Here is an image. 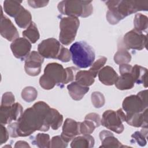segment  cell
Listing matches in <instances>:
<instances>
[{
  "label": "cell",
  "mask_w": 148,
  "mask_h": 148,
  "mask_svg": "<svg viewBox=\"0 0 148 148\" xmlns=\"http://www.w3.org/2000/svg\"><path fill=\"white\" fill-rule=\"evenodd\" d=\"M14 147H30V146L27 142L23 140H19L16 143Z\"/></svg>",
  "instance_id": "cell-44"
},
{
  "label": "cell",
  "mask_w": 148,
  "mask_h": 148,
  "mask_svg": "<svg viewBox=\"0 0 148 148\" xmlns=\"http://www.w3.org/2000/svg\"><path fill=\"white\" fill-rule=\"evenodd\" d=\"M67 89L70 96L73 99L80 101L89 91L90 88L88 87L80 85L76 82H73L68 85Z\"/></svg>",
  "instance_id": "cell-19"
},
{
  "label": "cell",
  "mask_w": 148,
  "mask_h": 148,
  "mask_svg": "<svg viewBox=\"0 0 148 148\" xmlns=\"http://www.w3.org/2000/svg\"><path fill=\"white\" fill-rule=\"evenodd\" d=\"M147 135V127H143L140 131H136L131 137L140 146H144L146 145V138Z\"/></svg>",
  "instance_id": "cell-32"
},
{
  "label": "cell",
  "mask_w": 148,
  "mask_h": 148,
  "mask_svg": "<svg viewBox=\"0 0 148 148\" xmlns=\"http://www.w3.org/2000/svg\"><path fill=\"white\" fill-rule=\"evenodd\" d=\"M122 44L126 49L141 50L147 46V36L134 28L125 34Z\"/></svg>",
  "instance_id": "cell-8"
},
{
  "label": "cell",
  "mask_w": 148,
  "mask_h": 148,
  "mask_svg": "<svg viewBox=\"0 0 148 148\" xmlns=\"http://www.w3.org/2000/svg\"><path fill=\"white\" fill-rule=\"evenodd\" d=\"M0 34L2 36L9 41H14L18 38L19 34L11 20L3 15L1 6Z\"/></svg>",
  "instance_id": "cell-13"
},
{
  "label": "cell",
  "mask_w": 148,
  "mask_h": 148,
  "mask_svg": "<svg viewBox=\"0 0 148 148\" xmlns=\"http://www.w3.org/2000/svg\"><path fill=\"white\" fill-rule=\"evenodd\" d=\"M46 121L53 130H57L62 124L63 116L57 110L50 108L46 117Z\"/></svg>",
  "instance_id": "cell-22"
},
{
  "label": "cell",
  "mask_w": 148,
  "mask_h": 148,
  "mask_svg": "<svg viewBox=\"0 0 148 148\" xmlns=\"http://www.w3.org/2000/svg\"><path fill=\"white\" fill-rule=\"evenodd\" d=\"M95 143L94 138L90 135H83L75 137L71 143L72 148H91Z\"/></svg>",
  "instance_id": "cell-21"
},
{
  "label": "cell",
  "mask_w": 148,
  "mask_h": 148,
  "mask_svg": "<svg viewBox=\"0 0 148 148\" xmlns=\"http://www.w3.org/2000/svg\"><path fill=\"white\" fill-rule=\"evenodd\" d=\"M69 51L73 63L80 68L91 66L95 60L93 49L86 42H76L72 45Z\"/></svg>",
  "instance_id": "cell-4"
},
{
  "label": "cell",
  "mask_w": 148,
  "mask_h": 148,
  "mask_svg": "<svg viewBox=\"0 0 148 148\" xmlns=\"http://www.w3.org/2000/svg\"><path fill=\"white\" fill-rule=\"evenodd\" d=\"M66 72L62 65L57 62L48 64L44 74L39 79V84L45 90H50L57 85L62 87L66 84Z\"/></svg>",
  "instance_id": "cell-3"
},
{
  "label": "cell",
  "mask_w": 148,
  "mask_h": 148,
  "mask_svg": "<svg viewBox=\"0 0 148 148\" xmlns=\"http://www.w3.org/2000/svg\"><path fill=\"white\" fill-rule=\"evenodd\" d=\"M21 1L6 0L3 2V9L5 12L10 17H15L20 11L22 6Z\"/></svg>",
  "instance_id": "cell-26"
},
{
  "label": "cell",
  "mask_w": 148,
  "mask_h": 148,
  "mask_svg": "<svg viewBox=\"0 0 148 148\" xmlns=\"http://www.w3.org/2000/svg\"><path fill=\"white\" fill-rule=\"evenodd\" d=\"M71 54L70 51L67 48H65L63 46L58 60H60L62 62H69L71 60Z\"/></svg>",
  "instance_id": "cell-39"
},
{
  "label": "cell",
  "mask_w": 148,
  "mask_h": 148,
  "mask_svg": "<svg viewBox=\"0 0 148 148\" xmlns=\"http://www.w3.org/2000/svg\"><path fill=\"white\" fill-rule=\"evenodd\" d=\"M44 57L38 51H32L25 58L24 69L27 74L31 76H38L41 71Z\"/></svg>",
  "instance_id": "cell-12"
},
{
  "label": "cell",
  "mask_w": 148,
  "mask_h": 148,
  "mask_svg": "<svg viewBox=\"0 0 148 148\" xmlns=\"http://www.w3.org/2000/svg\"><path fill=\"white\" fill-rule=\"evenodd\" d=\"M132 68V66L128 64H120L119 66V72L120 73V75L127 73H130L131 72Z\"/></svg>",
  "instance_id": "cell-43"
},
{
  "label": "cell",
  "mask_w": 148,
  "mask_h": 148,
  "mask_svg": "<svg viewBox=\"0 0 148 148\" xmlns=\"http://www.w3.org/2000/svg\"><path fill=\"white\" fill-rule=\"evenodd\" d=\"M91 1H62L58 3V11L69 17H87L93 12Z\"/></svg>",
  "instance_id": "cell-5"
},
{
  "label": "cell",
  "mask_w": 148,
  "mask_h": 148,
  "mask_svg": "<svg viewBox=\"0 0 148 148\" xmlns=\"http://www.w3.org/2000/svg\"><path fill=\"white\" fill-rule=\"evenodd\" d=\"M106 61L107 58L105 57H101L92 64L89 71L92 73L95 77L97 76L99 71L103 67Z\"/></svg>",
  "instance_id": "cell-35"
},
{
  "label": "cell",
  "mask_w": 148,
  "mask_h": 148,
  "mask_svg": "<svg viewBox=\"0 0 148 148\" xmlns=\"http://www.w3.org/2000/svg\"><path fill=\"white\" fill-rule=\"evenodd\" d=\"M148 20L147 17L142 13H137L135 14L134 20V29L138 31L142 32L145 31L147 28Z\"/></svg>",
  "instance_id": "cell-29"
},
{
  "label": "cell",
  "mask_w": 148,
  "mask_h": 148,
  "mask_svg": "<svg viewBox=\"0 0 148 148\" xmlns=\"http://www.w3.org/2000/svg\"><path fill=\"white\" fill-rule=\"evenodd\" d=\"M50 106L43 101H39L27 109L20 117L8 126L9 135L12 138L27 136L36 131H47L50 125L46 117Z\"/></svg>",
  "instance_id": "cell-1"
},
{
  "label": "cell",
  "mask_w": 148,
  "mask_h": 148,
  "mask_svg": "<svg viewBox=\"0 0 148 148\" xmlns=\"http://www.w3.org/2000/svg\"><path fill=\"white\" fill-rule=\"evenodd\" d=\"M80 122L69 118L65 120L62 126V131L60 135L65 142L68 143L76 136L80 134Z\"/></svg>",
  "instance_id": "cell-15"
},
{
  "label": "cell",
  "mask_w": 148,
  "mask_h": 148,
  "mask_svg": "<svg viewBox=\"0 0 148 148\" xmlns=\"http://www.w3.org/2000/svg\"><path fill=\"white\" fill-rule=\"evenodd\" d=\"M106 19L109 24L114 25L132 13L148 10V1H108Z\"/></svg>",
  "instance_id": "cell-2"
},
{
  "label": "cell",
  "mask_w": 148,
  "mask_h": 148,
  "mask_svg": "<svg viewBox=\"0 0 148 148\" xmlns=\"http://www.w3.org/2000/svg\"><path fill=\"white\" fill-rule=\"evenodd\" d=\"M10 49L16 58L23 60L30 53L31 43L25 38H18L11 43Z\"/></svg>",
  "instance_id": "cell-14"
},
{
  "label": "cell",
  "mask_w": 148,
  "mask_h": 148,
  "mask_svg": "<svg viewBox=\"0 0 148 148\" xmlns=\"http://www.w3.org/2000/svg\"><path fill=\"white\" fill-rule=\"evenodd\" d=\"M125 121L135 127H147V108L140 113L126 114Z\"/></svg>",
  "instance_id": "cell-16"
},
{
  "label": "cell",
  "mask_w": 148,
  "mask_h": 148,
  "mask_svg": "<svg viewBox=\"0 0 148 148\" xmlns=\"http://www.w3.org/2000/svg\"><path fill=\"white\" fill-rule=\"evenodd\" d=\"M14 101L15 98L12 92H5L2 97L1 106H11L14 103Z\"/></svg>",
  "instance_id": "cell-36"
},
{
  "label": "cell",
  "mask_w": 148,
  "mask_h": 148,
  "mask_svg": "<svg viewBox=\"0 0 148 148\" xmlns=\"http://www.w3.org/2000/svg\"><path fill=\"white\" fill-rule=\"evenodd\" d=\"M123 122L116 111L113 110H106L101 120V124L103 126L117 134H121L124 131Z\"/></svg>",
  "instance_id": "cell-10"
},
{
  "label": "cell",
  "mask_w": 148,
  "mask_h": 148,
  "mask_svg": "<svg viewBox=\"0 0 148 148\" xmlns=\"http://www.w3.org/2000/svg\"><path fill=\"white\" fill-rule=\"evenodd\" d=\"M38 96L37 90L33 87L28 86L25 87L21 92L22 98L27 102L35 101Z\"/></svg>",
  "instance_id": "cell-31"
},
{
  "label": "cell",
  "mask_w": 148,
  "mask_h": 148,
  "mask_svg": "<svg viewBox=\"0 0 148 148\" xmlns=\"http://www.w3.org/2000/svg\"><path fill=\"white\" fill-rule=\"evenodd\" d=\"M63 46L54 38H48L42 40L38 46V52L46 58L58 59Z\"/></svg>",
  "instance_id": "cell-9"
},
{
  "label": "cell",
  "mask_w": 148,
  "mask_h": 148,
  "mask_svg": "<svg viewBox=\"0 0 148 148\" xmlns=\"http://www.w3.org/2000/svg\"><path fill=\"white\" fill-rule=\"evenodd\" d=\"M131 74L136 84H142L145 87H147V69L139 65H135L132 68Z\"/></svg>",
  "instance_id": "cell-20"
},
{
  "label": "cell",
  "mask_w": 148,
  "mask_h": 148,
  "mask_svg": "<svg viewBox=\"0 0 148 148\" xmlns=\"http://www.w3.org/2000/svg\"><path fill=\"white\" fill-rule=\"evenodd\" d=\"M134 80L130 73H124L119 76L114 84L120 90L131 89L134 86Z\"/></svg>",
  "instance_id": "cell-23"
},
{
  "label": "cell",
  "mask_w": 148,
  "mask_h": 148,
  "mask_svg": "<svg viewBox=\"0 0 148 148\" xmlns=\"http://www.w3.org/2000/svg\"><path fill=\"white\" fill-rule=\"evenodd\" d=\"M147 90L139 92L136 95L127 97L123 102L122 106L126 113L125 114H131L140 113L147 108Z\"/></svg>",
  "instance_id": "cell-7"
},
{
  "label": "cell",
  "mask_w": 148,
  "mask_h": 148,
  "mask_svg": "<svg viewBox=\"0 0 148 148\" xmlns=\"http://www.w3.org/2000/svg\"><path fill=\"white\" fill-rule=\"evenodd\" d=\"M23 109L19 103H14L11 106H1L0 121L3 125L9 124L17 121L23 114Z\"/></svg>",
  "instance_id": "cell-11"
},
{
  "label": "cell",
  "mask_w": 148,
  "mask_h": 148,
  "mask_svg": "<svg viewBox=\"0 0 148 148\" xmlns=\"http://www.w3.org/2000/svg\"><path fill=\"white\" fill-rule=\"evenodd\" d=\"M95 77L92 73L88 71H79L75 75V82L83 86L89 87L91 86L94 81Z\"/></svg>",
  "instance_id": "cell-24"
},
{
  "label": "cell",
  "mask_w": 148,
  "mask_h": 148,
  "mask_svg": "<svg viewBox=\"0 0 148 148\" xmlns=\"http://www.w3.org/2000/svg\"><path fill=\"white\" fill-rule=\"evenodd\" d=\"M86 120H89L92 121L94 124L96 125L97 127H98L100 126L101 124V118L98 114L95 113H90L87 114L85 117Z\"/></svg>",
  "instance_id": "cell-40"
},
{
  "label": "cell",
  "mask_w": 148,
  "mask_h": 148,
  "mask_svg": "<svg viewBox=\"0 0 148 148\" xmlns=\"http://www.w3.org/2000/svg\"><path fill=\"white\" fill-rule=\"evenodd\" d=\"M50 139L49 134L39 133L36 135L34 143L40 148L50 147Z\"/></svg>",
  "instance_id": "cell-30"
},
{
  "label": "cell",
  "mask_w": 148,
  "mask_h": 148,
  "mask_svg": "<svg viewBox=\"0 0 148 148\" xmlns=\"http://www.w3.org/2000/svg\"><path fill=\"white\" fill-rule=\"evenodd\" d=\"M66 72V84L73 81L75 78V75L78 71V68L71 66L65 68Z\"/></svg>",
  "instance_id": "cell-38"
},
{
  "label": "cell",
  "mask_w": 148,
  "mask_h": 148,
  "mask_svg": "<svg viewBox=\"0 0 148 148\" xmlns=\"http://www.w3.org/2000/svg\"><path fill=\"white\" fill-rule=\"evenodd\" d=\"M91 99L93 106L96 108L102 107L105 103V99L103 95L99 92L95 91L91 94Z\"/></svg>",
  "instance_id": "cell-34"
},
{
  "label": "cell",
  "mask_w": 148,
  "mask_h": 148,
  "mask_svg": "<svg viewBox=\"0 0 148 148\" xmlns=\"http://www.w3.org/2000/svg\"><path fill=\"white\" fill-rule=\"evenodd\" d=\"M131 60V56L123 46H119L117 51L114 56V61L117 64H128Z\"/></svg>",
  "instance_id": "cell-28"
},
{
  "label": "cell",
  "mask_w": 148,
  "mask_h": 148,
  "mask_svg": "<svg viewBox=\"0 0 148 148\" xmlns=\"http://www.w3.org/2000/svg\"><path fill=\"white\" fill-rule=\"evenodd\" d=\"M22 35L29 42L35 43L39 39L40 35L35 23L31 22L25 30L23 31Z\"/></svg>",
  "instance_id": "cell-27"
},
{
  "label": "cell",
  "mask_w": 148,
  "mask_h": 148,
  "mask_svg": "<svg viewBox=\"0 0 148 148\" xmlns=\"http://www.w3.org/2000/svg\"><path fill=\"white\" fill-rule=\"evenodd\" d=\"M99 138L101 141L100 147H121V143L114 136L113 134L106 130H103L99 133Z\"/></svg>",
  "instance_id": "cell-18"
},
{
  "label": "cell",
  "mask_w": 148,
  "mask_h": 148,
  "mask_svg": "<svg viewBox=\"0 0 148 148\" xmlns=\"http://www.w3.org/2000/svg\"><path fill=\"white\" fill-rule=\"evenodd\" d=\"M68 143L65 142L61 136H55L51 138L50 141V147H66Z\"/></svg>",
  "instance_id": "cell-37"
},
{
  "label": "cell",
  "mask_w": 148,
  "mask_h": 148,
  "mask_svg": "<svg viewBox=\"0 0 148 148\" xmlns=\"http://www.w3.org/2000/svg\"><path fill=\"white\" fill-rule=\"evenodd\" d=\"M9 133L8 130L3 124H1L0 130V145L5 143L9 138Z\"/></svg>",
  "instance_id": "cell-41"
},
{
  "label": "cell",
  "mask_w": 148,
  "mask_h": 148,
  "mask_svg": "<svg viewBox=\"0 0 148 148\" xmlns=\"http://www.w3.org/2000/svg\"><path fill=\"white\" fill-rule=\"evenodd\" d=\"M98 74L99 81L106 86L114 84L119 77L117 72L110 66L103 67Z\"/></svg>",
  "instance_id": "cell-17"
},
{
  "label": "cell",
  "mask_w": 148,
  "mask_h": 148,
  "mask_svg": "<svg viewBox=\"0 0 148 148\" xmlns=\"http://www.w3.org/2000/svg\"><path fill=\"white\" fill-rule=\"evenodd\" d=\"M15 22L21 28H27L31 23L32 16L31 13L22 6L20 11L14 17Z\"/></svg>",
  "instance_id": "cell-25"
},
{
  "label": "cell",
  "mask_w": 148,
  "mask_h": 148,
  "mask_svg": "<svg viewBox=\"0 0 148 148\" xmlns=\"http://www.w3.org/2000/svg\"><path fill=\"white\" fill-rule=\"evenodd\" d=\"M49 1H28L29 5L34 8H38L46 6L49 3Z\"/></svg>",
  "instance_id": "cell-42"
},
{
  "label": "cell",
  "mask_w": 148,
  "mask_h": 148,
  "mask_svg": "<svg viewBox=\"0 0 148 148\" xmlns=\"http://www.w3.org/2000/svg\"><path fill=\"white\" fill-rule=\"evenodd\" d=\"M80 21L77 17H62L60 22V42L64 45H69L75 39Z\"/></svg>",
  "instance_id": "cell-6"
},
{
  "label": "cell",
  "mask_w": 148,
  "mask_h": 148,
  "mask_svg": "<svg viewBox=\"0 0 148 148\" xmlns=\"http://www.w3.org/2000/svg\"><path fill=\"white\" fill-rule=\"evenodd\" d=\"M97 128L96 125L92 121L84 119V121L80 123V132L83 135H90Z\"/></svg>",
  "instance_id": "cell-33"
}]
</instances>
